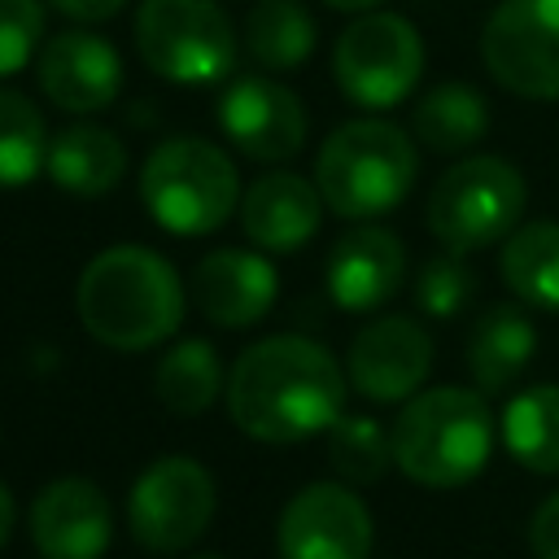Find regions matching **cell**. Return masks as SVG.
Masks as SVG:
<instances>
[{"instance_id":"5","label":"cell","mask_w":559,"mask_h":559,"mask_svg":"<svg viewBox=\"0 0 559 559\" xmlns=\"http://www.w3.org/2000/svg\"><path fill=\"white\" fill-rule=\"evenodd\" d=\"M140 201L148 218L175 236L218 231L240 205V179L214 140L170 135L162 140L140 170Z\"/></svg>"},{"instance_id":"24","label":"cell","mask_w":559,"mask_h":559,"mask_svg":"<svg viewBox=\"0 0 559 559\" xmlns=\"http://www.w3.org/2000/svg\"><path fill=\"white\" fill-rule=\"evenodd\" d=\"M153 389H157V402L170 411V415H201L214 406V397L223 393V362L214 354L210 341L201 336H188V341H175L157 371H153Z\"/></svg>"},{"instance_id":"18","label":"cell","mask_w":559,"mask_h":559,"mask_svg":"<svg viewBox=\"0 0 559 559\" xmlns=\"http://www.w3.org/2000/svg\"><path fill=\"white\" fill-rule=\"evenodd\" d=\"M406 275V249L389 227H354L328 253V293L341 310L367 314L384 306Z\"/></svg>"},{"instance_id":"1","label":"cell","mask_w":559,"mask_h":559,"mask_svg":"<svg viewBox=\"0 0 559 559\" xmlns=\"http://www.w3.org/2000/svg\"><path fill=\"white\" fill-rule=\"evenodd\" d=\"M345 406V371L310 336H262L231 362L227 411L253 441L288 445L328 432Z\"/></svg>"},{"instance_id":"17","label":"cell","mask_w":559,"mask_h":559,"mask_svg":"<svg viewBox=\"0 0 559 559\" xmlns=\"http://www.w3.org/2000/svg\"><path fill=\"white\" fill-rule=\"evenodd\" d=\"M323 197L310 179L293 170L258 175L240 197V227L258 253H293L314 240L323 223Z\"/></svg>"},{"instance_id":"16","label":"cell","mask_w":559,"mask_h":559,"mask_svg":"<svg viewBox=\"0 0 559 559\" xmlns=\"http://www.w3.org/2000/svg\"><path fill=\"white\" fill-rule=\"evenodd\" d=\"M275 293L280 275L253 249H214L192 271V301L214 328H249L266 319Z\"/></svg>"},{"instance_id":"7","label":"cell","mask_w":559,"mask_h":559,"mask_svg":"<svg viewBox=\"0 0 559 559\" xmlns=\"http://www.w3.org/2000/svg\"><path fill=\"white\" fill-rule=\"evenodd\" d=\"M135 48L170 83H214L236 66V31L218 0H140Z\"/></svg>"},{"instance_id":"12","label":"cell","mask_w":559,"mask_h":559,"mask_svg":"<svg viewBox=\"0 0 559 559\" xmlns=\"http://www.w3.org/2000/svg\"><path fill=\"white\" fill-rule=\"evenodd\" d=\"M223 135L253 162H288L306 144L301 96L266 74H240L218 96Z\"/></svg>"},{"instance_id":"28","label":"cell","mask_w":559,"mask_h":559,"mask_svg":"<svg viewBox=\"0 0 559 559\" xmlns=\"http://www.w3.org/2000/svg\"><path fill=\"white\" fill-rule=\"evenodd\" d=\"M472 293H476V275L459 262V253L424 262V271L415 280V301L428 319H454L472 301Z\"/></svg>"},{"instance_id":"33","label":"cell","mask_w":559,"mask_h":559,"mask_svg":"<svg viewBox=\"0 0 559 559\" xmlns=\"http://www.w3.org/2000/svg\"><path fill=\"white\" fill-rule=\"evenodd\" d=\"M323 4H332V9H341V13H371L380 0H323Z\"/></svg>"},{"instance_id":"21","label":"cell","mask_w":559,"mask_h":559,"mask_svg":"<svg viewBox=\"0 0 559 559\" xmlns=\"http://www.w3.org/2000/svg\"><path fill=\"white\" fill-rule=\"evenodd\" d=\"M498 271L507 288L528 306L559 314V223H524L502 240Z\"/></svg>"},{"instance_id":"15","label":"cell","mask_w":559,"mask_h":559,"mask_svg":"<svg viewBox=\"0 0 559 559\" xmlns=\"http://www.w3.org/2000/svg\"><path fill=\"white\" fill-rule=\"evenodd\" d=\"M114 537V511L87 476H61L31 502V542L39 559H100Z\"/></svg>"},{"instance_id":"8","label":"cell","mask_w":559,"mask_h":559,"mask_svg":"<svg viewBox=\"0 0 559 559\" xmlns=\"http://www.w3.org/2000/svg\"><path fill=\"white\" fill-rule=\"evenodd\" d=\"M332 74L345 100L362 109H393L424 74V39L411 17L371 9L341 31L332 48Z\"/></svg>"},{"instance_id":"34","label":"cell","mask_w":559,"mask_h":559,"mask_svg":"<svg viewBox=\"0 0 559 559\" xmlns=\"http://www.w3.org/2000/svg\"><path fill=\"white\" fill-rule=\"evenodd\" d=\"M192 559H223V555H192Z\"/></svg>"},{"instance_id":"2","label":"cell","mask_w":559,"mask_h":559,"mask_svg":"<svg viewBox=\"0 0 559 559\" xmlns=\"http://www.w3.org/2000/svg\"><path fill=\"white\" fill-rule=\"evenodd\" d=\"M183 306L188 293L179 271L144 245L100 249L83 266L74 288V310L83 332L105 349H122V354H140L175 336V328L183 323Z\"/></svg>"},{"instance_id":"20","label":"cell","mask_w":559,"mask_h":559,"mask_svg":"<svg viewBox=\"0 0 559 559\" xmlns=\"http://www.w3.org/2000/svg\"><path fill=\"white\" fill-rule=\"evenodd\" d=\"M537 349V328L524 306H489L467 332V371L480 393H507Z\"/></svg>"},{"instance_id":"19","label":"cell","mask_w":559,"mask_h":559,"mask_svg":"<svg viewBox=\"0 0 559 559\" xmlns=\"http://www.w3.org/2000/svg\"><path fill=\"white\" fill-rule=\"evenodd\" d=\"M44 170L57 188H66L74 197H105L127 175V144L109 127L74 122L48 140Z\"/></svg>"},{"instance_id":"10","label":"cell","mask_w":559,"mask_h":559,"mask_svg":"<svg viewBox=\"0 0 559 559\" xmlns=\"http://www.w3.org/2000/svg\"><path fill=\"white\" fill-rule=\"evenodd\" d=\"M480 57L511 96L559 100V0H502L480 31Z\"/></svg>"},{"instance_id":"22","label":"cell","mask_w":559,"mask_h":559,"mask_svg":"<svg viewBox=\"0 0 559 559\" xmlns=\"http://www.w3.org/2000/svg\"><path fill=\"white\" fill-rule=\"evenodd\" d=\"M411 127H415V140L424 148H432V153H445V157L450 153H467L489 131V105L467 83H437L415 105Z\"/></svg>"},{"instance_id":"30","label":"cell","mask_w":559,"mask_h":559,"mask_svg":"<svg viewBox=\"0 0 559 559\" xmlns=\"http://www.w3.org/2000/svg\"><path fill=\"white\" fill-rule=\"evenodd\" d=\"M528 550L537 559H559V493H550L528 520Z\"/></svg>"},{"instance_id":"6","label":"cell","mask_w":559,"mask_h":559,"mask_svg":"<svg viewBox=\"0 0 559 559\" xmlns=\"http://www.w3.org/2000/svg\"><path fill=\"white\" fill-rule=\"evenodd\" d=\"M524 205V175L502 157L472 153L437 179L424 223L437 236V245H445V253H476L485 245L507 240Z\"/></svg>"},{"instance_id":"11","label":"cell","mask_w":559,"mask_h":559,"mask_svg":"<svg viewBox=\"0 0 559 559\" xmlns=\"http://www.w3.org/2000/svg\"><path fill=\"white\" fill-rule=\"evenodd\" d=\"M280 559H367L371 555V511L349 485L314 480L288 498L280 511Z\"/></svg>"},{"instance_id":"14","label":"cell","mask_w":559,"mask_h":559,"mask_svg":"<svg viewBox=\"0 0 559 559\" xmlns=\"http://www.w3.org/2000/svg\"><path fill=\"white\" fill-rule=\"evenodd\" d=\"M39 92L66 114H100L122 92V57L105 35L57 31L35 52Z\"/></svg>"},{"instance_id":"32","label":"cell","mask_w":559,"mask_h":559,"mask_svg":"<svg viewBox=\"0 0 559 559\" xmlns=\"http://www.w3.org/2000/svg\"><path fill=\"white\" fill-rule=\"evenodd\" d=\"M13 520H17V507H13L9 485L0 480V546H4V542H9V533H13Z\"/></svg>"},{"instance_id":"9","label":"cell","mask_w":559,"mask_h":559,"mask_svg":"<svg viewBox=\"0 0 559 559\" xmlns=\"http://www.w3.org/2000/svg\"><path fill=\"white\" fill-rule=\"evenodd\" d=\"M214 507H218L214 476L188 454H166L148 463L131 485L127 524L148 555H175L210 528Z\"/></svg>"},{"instance_id":"23","label":"cell","mask_w":559,"mask_h":559,"mask_svg":"<svg viewBox=\"0 0 559 559\" xmlns=\"http://www.w3.org/2000/svg\"><path fill=\"white\" fill-rule=\"evenodd\" d=\"M502 441L520 467L559 476V384H533L515 393L502 411Z\"/></svg>"},{"instance_id":"13","label":"cell","mask_w":559,"mask_h":559,"mask_svg":"<svg viewBox=\"0 0 559 559\" xmlns=\"http://www.w3.org/2000/svg\"><path fill=\"white\" fill-rule=\"evenodd\" d=\"M432 371V336L406 314H380L349 341L345 376L371 402H411Z\"/></svg>"},{"instance_id":"29","label":"cell","mask_w":559,"mask_h":559,"mask_svg":"<svg viewBox=\"0 0 559 559\" xmlns=\"http://www.w3.org/2000/svg\"><path fill=\"white\" fill-rule=\"evenodd\" d=\"M44 44L39 0H0V79L17 74Z\"/></svg>"},{"instance_id":"31","label":"cell","mask_w":559,"mask_h":559,"mask_svg":"<svg viewBox=\"0 0 559 559\" xmlns=\"http://www.w3.org/2000/svg\"><path fill=\"white\" fill-rule=\"evenodd\" d=\"M52 4L74 22H109L114 13L127 9V0H52Z\"/></svg>"},{"instance_id":"27","label":"cell","mask_w":559,"mask_h":559,"mask_svg":"<svg viewBox=\"0 0 559 559\" xmlns=\"http://www.w3.org/2000/svg\"><path fill=\"white\" fill-rule=\"evenodd\" d=\"M328 463L345 485H376L393 463V437L367 415H341L328 428Z\"/></svg>"},{"instance_id":"26","label":"cell","mask_w":559,"mask_h":559,"mask_svg":"<svg viewBox=\"0 0 559 559\" xmlns=\"http://www.w3.org/2000/svg\"><path fill=\"white\" fill-rule=\"evenodd\" d=\"M48 127L31 96L0 87V188L31 183L48 162Z\"/></svg>"},{"instance_id":"4","label":"cell","mask_w":559,"mask_h":559,"mask_svg":"<svg viewBox=\"0 0 559 559\" xmlns=\"http://www.w3.org/2000/svg\"><path fill=\"white\" fill-rule=\"evenodd\" d=\"M415 175L419 153L411 135L384 118L341 122L314 157V188L341 218H380L397 210L415 188Z\"/></svg>"},{"instance_id":"25","label":"cell","mask_w":559,"mask_h":559,"mask_svg":"<svg viewBox=\"0 0 559 559\" xmlns=\"http://www.w3.org/2000/svg\"><path fill=\"white\" fill-rule=\"evenodd\" d=\"M314 35L301 0H258L245 17V52L262 70H297L314 52Z\"/></svg>"},{"instance_id":"3","label":"cell","mask_w":559,"mask_h":559,"mask_svg":"<svg viewBox=\"0 0 559 559\" xmlns=\"http://www.w3.org/2000/svg\"><path fill=\"white\" fill-rule=\"evenodd\" d=\"M393 463L424 489L476 480L493 450V415L476 389L437 384L415 393L393 424Z\"/></svg>"}]
</instances>
